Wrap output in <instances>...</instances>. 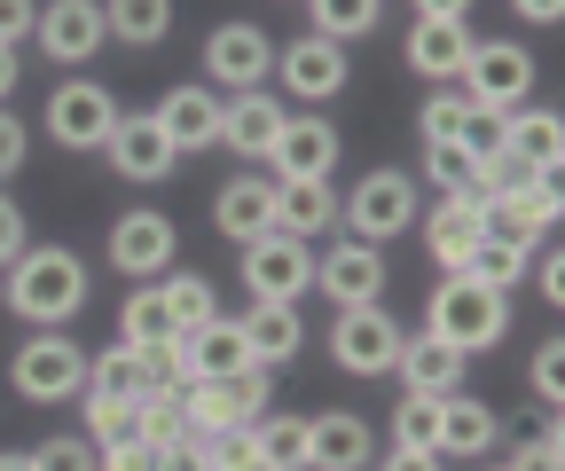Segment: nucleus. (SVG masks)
I'll return each instance as SVG.
<instances>
[{
  "instance_id": "12",
  "label": "nucleus",
  "mask_w": 565,
  "mask_h": 471,
  "mask_svg": "<svg viewBox=\"0 0 565 471\" xmlns=\"http://www.w3.org/2000/svg\"><path fill=\"white\" fill-rule=\"evenodd\" d=\"M315 283H322L338 307H377V299H385V251L362 244V236H338V244L315 259Z\"/></svg>"
},
{
  "instance_id": "48",
  "label": "nucleus",
  "mask_w": 565,
  "mask_h": 471,
  "mask_svg": "<svg viewBox=\"0 0 565 471\" xmlns=\"http://www.w3.org/2000/svg\"><path fill=\"white\" fill-rule=\"evenodd\" d=\"M377 471H440V456H433V448H393Z\"/></svg>"
},
{
  "instance_id": "50",
  "label": "nucleus",
  "mask_w": 565,
  "mask_h": 471,
  "mask_svg": "<svg viewBox=\"0 0 565 471\" xmlns=\"http://www.w3.org/2000/svg\"><path fill=\"white\" fill-rule=\"evenodd\" d=\"M416 17H456V24H471V0H416Z\"/></svg>"
},
{
  "instance_id": "36",
  "label": "nucleus",
  "mask_w": 565,
  "mask_h": 471,
  "mask_svg": "<svg viewBox=\"0 0 565 471\" xmlns=\"http://www.w3.org/2000/svg\"><path fill=\"white\" fill-rule=\"evenodd\" d=\"M259 463L275 471H307V417H259Z\"/></svg>"
},
{
  "instance_id": "5",
  "label": "nucleus",
  "mask_w": 565,
  "mask_h": 471,
  "mask_svg": "<svg viewBox=\"0 0 565 471\" xmlns=\"http://www.w3.org/2000/svg\"><path fill=\"white\" fill-rule=\"evenodd\" d=\"M456 87H463L471 103H487V110H519V103L534 95V55H526L519 40H471Z\"/></svg>"
},
{
  "instance_id": "46",
  "label": "nucleus",
  "mask_w": 565,
  "mask_h": 471,
  "mask_svg": "<svg viewBox=\"0 0 565 471\" xmlns=\"http://www.w3.org/2000/svg\"><path fill=\"white\" fill-rule=\"evenodd\" d=\"M24 244H32V236H24V213L9 205V196H0V267H9V259H17Z\"/></svg>"
},
{
  "instance_id": "15",
  "label": "nucleus",
  "mask_w": 565,
  "mask_h": 471,
  "mask_svg": "<svg viewBox=\"0 0 565 471\" xmlns=\"http://www.w3.org/2000/svg\"><path fill=\"white\" fill-rule=\"evenodd\" d=\"M32 32H40V55H55V63H87V55L110 40L103 0H47Z\"/></svg>"
},
{
  "instance_id": "21",
  "label": "nucleus",
  "mask_w": 565,
  "mask_h": 471,
  "mask_svg": "<svg viewBox=\"0 0 565 471\" xmlns=\"http://www.w3.org/2000/svg\"><path fill=\"white\" fill-rule=\"evenodd\" d=\"M424 221V251H433L448 276H463V259H471V244L487 236L479 228V196H440L433 213H416Z\"/></svg>"
},
{
  "instance_id": "29",
  "label": "nucleus",
  "mask_w": 565,
  "mask_h": 471,
  "mask_svg": "<svg viewBox=\"0 0 565 471\" xmlns=\"http://www.w3.org/2000/svg\"><path fill=\"white\" fill-rule=\"evenodd\" d=\"M103 24L126 47H158L173 32V0H103Z\"/></svg>"
},
{
  "instance_id": "53",
  "label": "nucleus",
  "mask_w": 565,
  "mask_h": 471,
  "mask_svg": "<svg viewBox=\"0 0 565 471\" xmlns=\"http://www.w3.org/2000/svg\"><path fill=\"white\" fill-rule=\"evenodd\" d=\"M0 471H40V463H32V448H9V456H0Z\"/></svg>"
},
{
  "instance_id": "30",
  "label": "nucleus",
  "mask_w": 565,
  "mask_h": 471,
  "mask_svg": "<svg viewBox=\"0 0 565 471\" xmlns=\"http://www.w3.org/2000/svg\"><path fill=\"white\" fill-rule=\"evenodd\" d=\"M87 393L141 400V393H150V362H141L134 346H103V354H87Z\"/></svg>"
},
{
  "instance_id": "19",
  "label": "nucleus",
  "mask_w": 565,
  "mask_h": 471,
  "mask_svg": "<svg viewBox=\"0 0 565 471\" xmlns=\"http://www.w3.org/2000/svg\"><path fill=\"white\" fill-rule=\"evenodd\" d=\"M370 456H377V440H370V417H353V409L307 417V471H362Z\"/></svg>"
},
{
  "instance_id": "16",
  "label": "nucleus",
  "mask_w": 565,
  "mask_h": 471,
  "mask_svg": "<svg viewBox=\"0 0 565 471\" xmlns=\"http://www.w3.org/2000/svg\"><path fill=\"white\" fill-rule=\"evenodd\" d=\"M267 165H275L282 181H330V165H338V126H330V118H282Z\"/></svg>"
},
{
  "instance_id": "42",
  "label": "nucleus",
  "mask_w": 565,
  "mask_h": 471,
  "mask_svg": "<svg viewBox=\"0 0 565 471\" xmlns=\"http://www.w3.org/2000/svg\"><path fill=\"white\" fill-rule=\"evenodd\" d=\"M526 377H534V393H542V400H550V409H557V400H565V346L550 339V346L534 354V370H526Z\"/></svg>"
},
{
  "instance_id": "51",
  "label": "nucleus",
  "mask_w": 565,
  "mask_h": 471,
  "mask_svg": "<svg viewBox=\"0 0 565 471\" xmlns=\"http://www.w3.org/2000/svg\"><path fill=\"white\" fill-rule=\"evenodd\" d=\"M542 299H565V259H557V251L542 259Z\"/></svg>"
},
{
  "instance_id": "33",
  "label": "nucleus",
  "mask_w": 565,
  "mask_h": 471,
  "mask_svg": "<svg viewBox=\"0 0 565 471\" xmlns=\"http://www.w3.org/2000/svg\"><path fill=\"white\" fill-rule=\"evenodd\" d=\"M315 9V32L322 40H362V32H377V17H385V0H307Z\"/></svg>"
},
{
  "instance_id": "41",
  "label": "nucleus",
  "mask_w": 565,
  "mask_h": 471,
  "mask_svg": "<svg viewBox=\"0 0 565 471\" xmlns=\"http://www.w3.org/2000/svg\"><path fill=\"white\" fill-rule=\"evenodd\" d=\"M32 463H40V471H95V448H87V440H71V432H55V440L32 448Z\"/></svg>"
},
{
  "instance_id": "37",
  "label": "nucleus",
  "mask_w": 565,
  "mask_h": 471,
  "mask_svg": "<svg viewBox=\"0 0 565 471\" xmlns=\"http://www.w3.org/2000/svg\"><path fill=\"white\" fill-rule=\"evenodd\" d=\"M393 448H433V456H440V400H433V393H401Z\"/></svg>"
},
{
  "instance_id": "25",
  "label": "nucleus",
  "mask_w": 565,
  "mask_h": 471,
  "mask_svg": "<svg viewBox=\"0 0 565 471\" xmlns=\"http://www.w3.org/2000/svg\"><path fill=\"white\" fill-rule=\"evenodd\" d=\"M181 362H189V377H236V370H252V346H244L236 322L212 314L204 330H189V339H181Z\"/></svg>"
},
{
  "instance_id": "10",
  "label": "nucleus",
  "mask_w": 565,
  "mask_h": 471,
  "mask_svg": "<svg viewBox=\"0 0 565 471\" xmlns=\"http://www.w3.org/2000/svg\"><path fill=\"white\" fill-rule=\"evenodd\" d=\"M173 244H181V228L166 213H150V205H134V213L110 221V267L134 276V283H158L166 267H173Z\"/></svg>"
},
{
  "instance_id": "47",
  "label": "nucleus",
  "mask_w": 565,
  "mask_h": 471,
  "mask_svg": "<svg viewBox=\"0 0 565 471\" xmlns=\"http://www.w3.org/2000/svg\"><path fill=\"white\" fill-rule=\"evenodd\" d=\"M24 150H32V142H24V126L0 110V173H17V165H24Z\"/></svg>"
},
{
  "instance_id": "14",
  "label": "nucleus",
  "mask_w": 565,
  "mask_h": 471,
  "mask_svg": "<svg viewBox=\"0 0 565 471\" xmlns=\"http://www.w3.org/2000/svg\"><path fill=\"white\" fill-rule=\"evenodd\" d=\"M150 118L166 126V142H173L181 158H189V150H221V87H204V79L173 87Z\"/></svg>"
},
{
  "instance_id": "34",
  "label": "nucleus",
  "mask_w": 565,
  "mask_h": 471,
  "mask_svg": "<svg viewBox=\"0 0 565 471\" xmlns=\"http://www.w3.org/2000/svg\"><path fill=\"white\" fill-rule=\"evenodd\" d=\"M221 385V409H228V425H259L267 409H275V385H267V370L252 362V370H236V377H212Z\"/></svg>"
},
{
  "instance_id": "18",
  "label": "nucleus",
  "mask_w": 565,
  "mask_h": 471,
  "mask_svg": "<svg viewBox=\"0 0 565 471\" xmlns=\"http://www.w3.org/2000/svg\"><path fill=\"white\" fill-rule=\"evenodd\" d=\"M282 133V103L267 87H244V95H221V150L236 158H267Z\"/></svg>"
},
{
  "instance_id": "40",
  "label": "nucleus",
  "mask_w": 565,
  "mask_h": 471,
  "mask_svg": "<svg viewBox=\"0 0 565 471\" xmlns=\"http://www.w3.org/2000/svg\"><path fill=\"white\" fill-rule=\"evenodd\" d=\"M463 110H471V95H463V87H433V95H424V142H456Z\"/></svg>"
},
{
  "instance_id": "11",
  "label": "nucleus",
  "mask_w": 565,
  "mask_h": 471,
  "mask_svg": "<svg viewBox=\"0 0 565 471\" xmlns=\"http://www.w3.org/2000/svg\"><path fill=\"white\" fill-rule=\"evenodd\" d=\"M275 72H282V87H291L299 103H330V95H345L353 63H345L338 40L307 32V40H282V47H275Z\"/></svg>"
},
{
  "instance_id": "26",
  "label": "nucleus",
  "mask_w": 565,
  "mask_h": 471,
  "mask_svg": "<svg viewBox=\"0 0 565 471\" xmlns=\"http://www.w3.org/2000/svg\"><path fill=\"white\" fill-rule=\"evenodd\" d=\"M511 165L519 173H557L565 165V118L557 110H511Z\"/></svg>"
},
{
  "instance_id": "44",
  "label": "nucleus",
  "mask_w": 565,
  "mask_h": 471,
  "mask_svg": "<svg viewBox=\"0 0 565 471\" xmlns=\"http://www.w3.org/2000/svg\"><path fill=\"white\" fill-rule=\"evenodd\" d=\"M103 471H158V448L150 440H118V448H103Z\"/></svg>"
},
{
  "instance_id": "45",
  "label": "nucleus",
  "mask_w": 565,
  "mask_h": 471,
  "mask_svg": "<svg viewBox=\"0 0 565 471\" xmlns=\"http://www.w3.org/2000/svg\"><path fill=\"white\" fill-rule=\"evenodd\" d=\"M32 0H0V47H17V40H32Z\"/></svg>"
},
{
  "instance_id": "6",
  "label": "nucleus",
  "mask_w": 565,
  "mask_h": 471,
  "mask_svg": "<svg viewBox=\"0 0 565 471\" xmlns=\"http://www.w3.org/2000/svg\"><path fill=\"white\" fill-rule=\"evenodd\" d=\"M118 95L110 87H95V79H63L55 95H47V142H63V150H103L110 133H118Z\"/></svg>"
},
{
  "instance_id": "20",
  "label": "nucleus",
  "mask_w": 565,
  "mask_h": 471,
  "mask_svg": "<svg viewBox=\"0 0 565 471\" xmlns=\"http://www.w3.org/2000/svg\"><path fill=\"white\" fill-rule=\"evenodd\" d=\"M463 362H471V354H456L448 339H433V330L401 339V354H393V370H401V393H433V400H448V393L463 385Z\"/></svg>"
},
{
  "instance_id": "13",
  "label": "nucleus",
  "mask_w": 565,
  "mask_h": 471,
  "mask_svg": "<svg viewBox=\"0 0 565 471\" xmlns=\"http://www.w3.org/2000/svg\"><path fill=\"white\" fill-rule=\"evenodd\" d=\"M110 173L118 181H173V165H181V150L166 142V126L150 118V110H134V118H118V133H110Z\"/></svg>"
},
{
  "instance_id": "54",
  "label": "nucleus",
  "mask_w": 565,
  "mask_h": 471,
  "mask_svg": "<svg viewBox=\"0 0 565 471\" xmlns=\"http://www.w3.org/2000/svg\"><path fill=\"white\" fill-rule=\"evenodd\" d=\"M494 471H503V463H494Z\"/></svg>"
},
{
  "instance_id": "39",
  "label": "nucleus",
  "mask_w": 565,
  "mask_h": 471,
  "mask_svg": "<svg viewBox=\"0 0 565 471\" xmlns=\"http://www.w3.org/2000/svg\"><path fill=\"white\" fill-rule=\"evenodd\" d=\"M456 142H463L471 158H511V110L471 103V110H463V126H456Z\"/></svg>"
},
{
  "instance_id": "7",
  "label": "nucleus",
  "mask_w": 565,
  "mask_h": 471,
  "mask_svg": "<svg viewBox=\"0 0 565 471\" xmlns=\"http://www.w3.org/2000/svg\"><path fill=\"white\" fill-rule=\"evenodd\" d=\"M307 283H315V251H307V236L267 228L259 244H244V291H252V299H282V307H299V299H307Z\"/></svg>"
},
{
  "instance_id": "38",
  "label": "nucleus",
  "mask_w": 565,
  "mask_h": 471,
  "mask_svg": "<svg viewBox=\"0 0 565 471\" xmlns=\"http://www.w3.org/2000/svg\"><path fill=\"white\" fill-rule=\"evenodd\" d=\"M87 425H95V448L141 440V400H118V393H87Z\"/></svg>"
},
{
  "instance_id": "27",
  "label": "nucleus",
  "mask_w": 565,
  "mask_h": 471,
  "mask_svg": "<svg viewBox=\"0 0 565 471\" xmlns=\"http://www.w3.org/2000/svg\"><path fill=\"white\" fill-rule=\"evenodd\" d=\"M330 221H338L330 181H275V228L282 236H322Z\"/></svg>"
},
{
  "instance_id": "35",
  "label": "nucleus",
  "mask_w": 565,
  "mask_h": 471,
  "mask_svg": "<svg viewBox=\"0 0 565 471\" xmlns=\"http://www.w3.org/2000/svg\"><path fill=\"white\" fill-rule=\"evenodd\" d=\"M503 196H511V205H519V221L542 236L557 213H565V196H557V173H511L503 181Z\"/></svg>"
},
{
  "instance_id": "4",
  "label": "nucleus",
  "mask_w": 565,
  "mask_h": 471,
  "mask_svg": "<svg viewBox=\"0 0 565 471\" xmlns=\"http://www.w3.org/2000/svg\"><path fill=\"white\" fill-rule=\"evenodd\" d=\"M275 79V40L244 17L228 24H212L204 32V87H221V95H244V87H267Z\"/></svg>"
},
{
  "instance_id": "23",
  "label": "nucleus",
  "mask_w": 565,
  "mask_h": 471,
  "mask_svg": "<svg viewBox=\"0 0 565 471\" xmlns=\"http://www.w3.org/2000/svg\"><path fill=\"white\" fill-rule=\"evenodd\" d=\"M236 330H244V346H252V362H259V370L291 362V354L307 346V322H299V307H282V299H252V314H244Z\"/></svg>"
},
{
  "instance_id": "28",
  "label": "nucleus",
  "mask_w": 565,
  "mask_h": 471,
  "mask_svg": "<svg viewBox=\"0 0 565 471\" xmlns=\"http://www.w3.org/2000/svg\"><path fill=\"white\" fill-rule=\"evenodd\" d=\"M158 307L173 322V339H189V330H204L212 314H221V307H212V283L189 276V267H166V276H158Z\"/></svg>"
},
{
  "instance_id": "24",
  "label": "nucleus",
  "mask_w": 565,
  "mask_h": 471,
  "mask_svg": "<svg viewBox=\"0 0 565 471\" xmlns=\"http://www.w3.org/2000/svg\"><path fill=\"white\" fill-rule=\"evenodd\" d=\"M494 440H503V417L456 385V393L440 400V456H463V463H471V456H487Z\"/></svg>"
},
{
  "instance_id": "17",
  "label": "nucleus",
  "mask_w": 565,
  "mask_h": 471,
  "mask_svg": "<svg viewBox=\"0 0 565 471\" xmlns=\"http://www.w3.org/2000/svg\"><path fill=\"white\" fill-rule=\"evenodd\" d=\"M463 55H471V24H456V17H416V24H408V72H416V79L456 87Z\"/></svg>"
},
{
  "instance_id": "31",
  "label": "nucleus",
  "mask_w": 565,
  "mask_h": 471,
  "mask_svg": "<svg viewBox=\"0 0 565 471\" xmlns=\"http://www.w3.org/2000/svg\"><path fill=\"white\" fill-rule=\"evenodd\" d=\"M118 346H134V354L173 346V322H166V307H158V283H141V291L118 307Z\"/></svg>"
},
{
  "instance_id": "22",
  "label": "nucleus",
  "mask_w": 565,
  "mask_h": 471,
  "mask_svg": "<svg viewBox=\"0 0 565 471\" xmlns=\"http://www.w3.org/2000/svg\"><path fill=\"white\" fill-rule=\"evenodd\" d=\"M212 228L236 236V244H259V236L275 228V181H259V173L228 181L221 196H212Z\"/></svg>"
},
{
  "instance_id": "3",
  "label": "nucleus",
  "mask_w": 565,
  "mask_h": 471,
  "mask_svg": "<svg viewBox=\"0 0 565 471\" xmlns=\"http://www.w3.org/2000/svg\"><path fill=\"white\" fill-rule=\"evenodd\" d=\"M9 385L24 400H71V393H87V346L63 339V330H32V339L17 346V362H9Z\"/></svg>"
},
{
  "instance_id": "9",
  "label": "nucleus",
  "mask_w": 565,
  "mask_h": 471,
  "mask_svg": "<svg viewBox=\"0 0 565 471\" xmlns=\"http://www.w3.org/2000/svg\"><path fill=\"white\" fill-rule=\"evenodd\" d=\"M424 205H416V181L408 173H362L353 181V196H345V228L362 236V244H385V236H408V221H416Z\"/></svg>"
},
{
  "instance_id": "49",
  "label": "nucleus",
  "mask_w": 565,
  "mask_h": 471,
  "mask_svg": "<svg viewBox=\"0 0 565 471\" xmlns=\"http://www.w3.org/2000/svg\"><path fill=\"white\" fill-rule=\"evenodd\" d=\"M511 9H519L526 24H557V17H565V0H511Z\"/></svg>"
},
{
  "instance_id": "52",
  "label": "nucleus",
  "mask_w": 565,
  "mask_h": 471,
  "mask_svg": "<svg viewBox=\"0 0 565 471\" xmlns=\"http://www.w3.org/2000/svg\"><path fill=\"white\" fill-rule=\"evenodd\" d=\"M17 95V47H0V103Z\"/></svg>"
},
{
  "instance_id": "32",
  "label": "nucleus",
  "mask_w": 565,
  "mask_h": 471,
  "mask_svg": "<svg viewBox=\"0 0 565 471\" xmlns=\"http://www.w3.org/2000/svg\"><path fill=\"white\" fill-rule=\"evenodd\" d=\"M463 276H471L479 291H503V299H511V283L526 276V251H519V244H494V236H479V244H471V259H463Z\"/></svg>"
},
{
  "instance_id": "2",
  "label": "nucleus",
  "mask_w": 565,
  "mask_h": 471,
  "mask_svg": "<svg viewBox=\"0 0 565 471\" xmlns=\"http://www.w3.org/2000/svg\"><path fill=\"white\" fill-rule=\"evenodd\" d=\"M424 330L448 339L456 354H487V346L511 330V299H503V291H479L471 276H448V283L433 291V322H424Z\"/></svg>"
},
{
  "instance_id": "1",
  "label": "nucleus",
  "mask_w": 565,
  "mask_h": 471,
  "mask_svg": "<svg viewBox=\"0 0 565 471\" xmlns=\"http://www.w3.org/2000/svg\"><path fill=\"white\" fill-rule=\"evenodd\" d=\"M0 276H9V291H0V299H9L32 330H63L71 314L87 307V259L63 251V244H24Z\"/></svg>"
},
{
  "instance_id": "8",
  "label": "nucleus",
  "mask_w": 565,
  "mask_h": 471,
  "mask_svg": "<svg viewBox=\"0 0 565 471\" xmlns=\"http://www.w3.org/2000/svg\"><path fill=\"white\" fill-rule=\"evenodd\" d=\"M393 354H401V322H393L385 307H338V322H330V362H338L345 377H385Z\"/></svg>"
},
{
  "instance_id": "43",
  "label": "nucleus",
  "mask_w": 565,
  "mask_h": 471,
  "mask_svg": "<svg viewBox=\"0 0 565 471\" xmlns=\"http://www.w3.org/2000/svg\"><path fill=\"white\" fill-rule=\"evenodd\" d=\"M503 471H557V425H542L534 440H519Z\"/></svg>"
}]
</instances>
